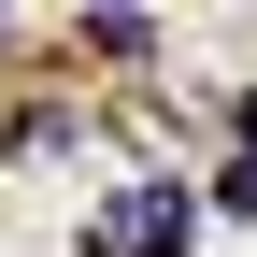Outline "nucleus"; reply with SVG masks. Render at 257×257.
<instances>
[{
	"mask_svg": "<svg viewBox=\"0 0 257 257\" xmlns=\"http://www.w3.org/2000/svg\"><path fill=\"white\" fill-rule=\"evenodd\" d=\"M214 214H257V143H229V172H214Z\"/></svg>",
	"mask_w": 257,
	"mask_h": 257,
	"instance_id": "obj_2",
	"label": "nucleus"
},
{
	"mask_svg": "<svg viewBox=\"0 0 257 257\" xmlns=\"http://www.w3.org/2000/svg\"><path fill=\"white\" fill-rule=\"evenodd\" d=\"M229 143H257V100H243V114H229Z\"/></svg>",
	"mask_w": 257,
	"mask_h": 257,
	"instance_id": "obj_3",
	"label": "nucleus"
},
{
	"mask_svg": "<svg viewBox=\"0 0 257 257\" xmlns=\"http://www.w3.org/2000/svg\"><path fill=\"white\" fill-rule=\"evenodd\" d=\"M186 229H200V186L186 172H143V186H114V200L86 214V257H172Z\"/></svg>",
	"mask_w": 257,
	"mask_h": 257,
	"instance_id": "obj_1",
	"label": "nucleus"
}]
</instances>
